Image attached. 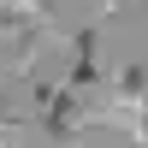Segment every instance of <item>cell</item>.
I'll return each instance as SVG.
<instances>
[{"label":"cell","instance_id":"obj_1","mask_svg":"<svg viewBox=\"0 0 148 148\" xmlns=\"http://www.w3.org/2000/svg\"><path fill=\"white\" fill-rule=\"evenodd\" d=\"M113 101H148V65H125V71H119Z\"/></svg>","mask_w":148,"mask_h":148}]
</instances>
